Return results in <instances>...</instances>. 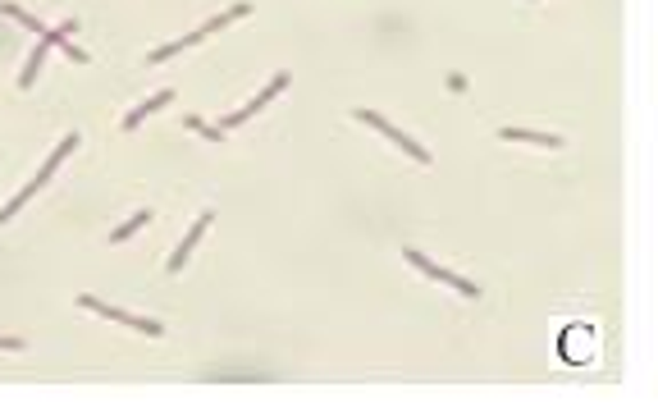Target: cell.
Returning <instances> with one entry per match:
<instances>
[{
    "label": "cell",
    "mask_w": 658,
    "mask_h": 407,
    "mask_svg": "<svg viewBox=\"0 0 658 407\" xmlns=\"http://www.w3.org/2000/svg\"><path fill=\"white\" fill-rule=\"evenodd\" d=\"M283 88H288V74H274V79H270V83H265V88H261V92H256V97L243 106V110H234V115H229L225 124H219V128H238V124H247V119H252L256 110H265V106H270V101H274Z\"/></svg>",
    "instance_id": "5"
},
{
    "label": "cell",
    "mask_w": 658,
    "mask_h": 407,
    "mask_svg": "<svg viewBox=\"0 0 658 407\" xmlns=\"http://www.w3.org/2000/svg\"><path fill=\"white\" fill-rule=\"evenodd\" d=\"M210 220H215L210 211H201V216L192 220V229H188V238L179 243V252H174V256H170V265H165V270H170V275H179V270H183V261L192 256V247H197V243H201V234L210 229Z\"/></svg>",
    "instance_id": "6"
},
{
    "label": "cell",
    "mask_w": 658,
    "mask_h": 407,
    "mask_svg": "<svg viewBox=\"0 0 658 407\" xmlns=\"http://www.w3.org/2000/svg\"><path fill=\"white\" fill-rule=\"evenodd\" d=\"M142 225H152V211H137V216H128V220H124V225L110 234V243H128V238H133Z\"/></svg>",
    "instance_id": "12"
},
{
    "label": "cell",
    "mask_w": 658,
    "mask_h": 407,
    "mask_svg": "<svg viewBox=\"0 0 658 407\" xmlns=\"http://www.w3.org/2000/svg\"><path fill=\"white\" fill-rule=\"evenodd\" d=\"M403 256H407V261H412V265L421 270V275H430V280H439V284H453V289H458L462 298H476V293H480V289H476L471 280H462V275H458V270H444V265H434V261H430V256H421L416 247H407Z\"/></svg>",
    "instance_id": "4"
},
{
    "label": "cell",
    "mask_w": 658,
    "mask_h": 407,
    "mask_svg": "<svg viewBox=\"0 0 658 407\" xmlns=\"http://www.w3.org/2000/svg\"><path fill=\"white\" fill-rule=\"evenodd\" d=\"M201 37H206V32L197 28V32H188V37H179V42H170V46H156L152 55H146V64H165V60H174L179 51H188V46H197Z\"/></svg>",
    "instance_id": "9"
},
{
    "label": "cell",
    "mask_w": 658,
    "mask_h": 407,
    "mask_svg": "<svg viewBox=\"0 0 658 407\" xmlns=\"http://www.w3.org/2000/svg\"><path fill=\"white\" fill-rule=\"evenodd\" d=\"M352 115H357V119H361V124H371V128H375V133H385V138H389V143H394V147H403V152H407V156H412V161H421V165H430V152H425V147H421V143H416V138H407V133H403V128H398V124H389V119H385V115H380V110H352Z\"/></svg>",
    "instance_id": "1"
},
{
    "label": "cell",
    "mask_w": 658,
    "mask_h": 407,
    "mask_svg": "<svg viewBox=\"0 0 658 407\" xmlns=\"http://www.w3.org/2000/svg\"><path fill=\"white\" fill-rule=\"evenodd\" d=\"M88 311H97V316H106V320H119V325H128V329H142V334H165V325L161 320H146V316H133V311H124V307H110V302H101V298H92V293H83L79 298Z\"/></svg>",
    "instance_id": "3"
},
{
    "label": "cell",
    "mask_w": 658,
    "mask_h": 407,
    "mask_svg": "<svg viewBox=\"0 0 658 407\" xmlns=\"http://www.w3.org/2000/svg\"><path fill=\"white\" fill-rule=\"evenodd\" d=\"M247 10H252V5H247V0H238V5H234V10H225V14H215V19H210V23H206L201 32H219V28H229V23H234V19H243Z\"/></svg>",
    "instance_id": "13"
},
{
    "label": "cell",
    "mask_w": 658,
    "mask_h": 407,
    "mask_svg": "<svg viewBox=\"0 0 658 407\" xmlns=\"http://www.w3.org/2000/svg\"><path fill=\"white\" fill-rule=\"evenodd\" d=\"M0 10H5V14H10L14 23H23L28 32H37V37L46 32V28H42V19H37V14H28V10H19V5H14V0H0Z\"/></svg>",
    "instance_id": "11"
},
{
    "label": "cell",
    "mask_w": 658,
    "mask_h": 407,
    "mask_svg": "<svg viewBox=\"0 0 658 407\" xmlns=\"http://www.w3.org/2000/svg\"><path fill=\"white\" fill-rule=\"evenodd\" d=\"M498 138L503 143H535V147H562V138L558 133H535V128H498Z\"/></svg>",
    "instance_id": "7"
},
{
    "label": "cell",
    "mask_w": 658,
    "mask_h": 407,
    "mask_svg": "<svg viewBox=\"0 0 658 407\" xmlns=\"http://www.w3.org/2000/svg\"><path fill=\"white\" fill-rule=\"evenodd\" d=\"M170 101H174V92H170V88H165V92H156V97H146V101H142L137 110H128L124 128H137V124H142L146 115H152V110H161V106H170Z\"/></svg>",
    "instance_id": "10"
},
{
    "label": "cell",
    "mask_w": 658,
    "mask_h": 407,
    "mask_svg": "<svg viewBox=\"0 0 658 407\" xmlns=\"http://www.w3.org/2000/svg\"><path fill=\"white\" fill-rule=\"evenodd\" d=\"M183 124H188L192 133H201V138H206V143H219V138H225V128H215V124H206L201 115H188Z\"/></svg>",
    "instance_id": "14"
},
{
    "label": "cell",
    "mask_w": 658,
    "mask_h": 407,
    "mask_svg": "<svg viewBox=\"0 0 658 407\" xmlns=\"http://www.w3.org/2000/svg\"><path fill=\"white\" fill-rule=\"evenodd\" d=\"M73 28H79V23H73V19H64L60 28H46V32H42L37 51L28 55V64H23V74H19V88H32V83H37V74H42V60H46V51H51V46H64Z\"/></svg>",
    "instance_id": "2"
},
{
    "label": "cell",
    "mask_w": 658,
    "mask_h": 407,
    "mask_svg": "<svg viewBox=\"0 0 658 407\" xmlns=\"http://www.w3.org/2000/svg\"><path fill=\"white\" fill-rule=\"evenodd\" d=\"M73 147H79V133H69V138H64V143H60V147H55V152L46 156V165L37 170V179H32V183H37V188H42V183H51V179H55V170L64 165V156H69Z\"/></svg>",
    "instance_id": "8"
},
{
    "label": "cell",
    "mask_w": 658,
    "mask_h": 407,
    "mask_svg": "<svg viewBox=\"0 0 658 407\" xmlns=\"http://www.w3.org/2000/svg\"><path fill=\"white\" fill-rule=\"evenodd\" d=\"M0 348H5V353H19V348H23V338H10V334H0Z\"/></svg>",
    "instance_id": "15"
}]
</instances>
